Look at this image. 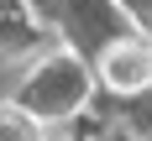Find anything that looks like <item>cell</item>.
I'll use <instances>...</instances> for the list:
<instances>
[{"instance_id": "6da1fadb", "label": "cell", "mask_w": 152, "mask_h": 141, "mask_svg": "<svg viewBox=\"0 0 152 141\" xmlns=\"http://www.w3.org/2000/svg\"><path fill=\"white\" fill-rule=\"evenodd\" d=\"M94 63L84 58V52H74L68 42H53L42 52V58L26 63V73H21V84H16V105L31 110L37 120H74L79 110L94 99Z\"/></svg>"}, {"instance_id": "7a4b0ae2", "label": "cell", "mask_w": 152, "mask_h": 141, "mask_svg": "<svg viewBox=\"0 0 152 141\" xmlns=\"http://www.w3.org/2000/svg\"><path fill=\"white\" fill-rule=\"evenodd\" d=\"M126 31H137L126 21V11L115 0H58V37H68L74 52L84 58H100L110 42H121Z\"/></svg>"}, {"instance_id": "3957f363", "label": "cell", "mask_w": 152, "mask_h": 141, "mask_svg": "<svg viewBox=\"0 0 152 141\" xmlns=\"http://www.w3.org/2000/svg\"><path fill=\"white\" fill-rule=\"evenodd\" d=\"M94 73L110 94L121 99H137L152 89V37L147 31H126L121 42H110L100 58H94Z\"/></svg>"}, {"instance_id": "277c9868", "label": "cell", "mask_w": 152, "mask_h": 141, "mask_svg": "<svg viewBox=\"0 0 152 141\" xmlns=\"http://www.w3.org/2000/svg\"><path fill=\"white\" fill-rule=\"evenodd\" d=\"M47 52V26L31 0H0V63H31Z\"/></svg>"}, {"instance_id": "5b68a950", "label": "cell", "mask_w": 152, "mask_h": 141, "mask_svg": "<svg viewBox=\"0 0 152 141\" xmlns=\"http://www.w3.org/2000/svg\"><path fill=\"white\" fill-rule=\"evenodd\" d=\"M0 141H47V120H37L31 110L5 99L0 105Z\"/></svg>"}, {"instance_id": "8992f818", "label": "cell", "mask_w": 152, "mask_h": 141, "mask_svg": "<svg viewBox=\"0 0 152 141\" xmlns=\"http://www.w3.org/2000/svg\"><path fill=\"white\" fill-rule=\"evenodd\" d=\"M115 5L126 11V21H131L137 31H147V37H152V0H115Z\"/></svg>"}, {"instance_id": "52a82bcc", "label": "cell", "mask_w": 152, "mask_h": 141, "mask_svg": "<svg viewBox=\"0 0 152 141\" xmlns=\"http://www.w3.org/2000/svg\"><path fill=\"white\" fill-rule=\"evenodd\" d=\"M110 141H131V136H110Z\"/></svg>"}, {"instance_id": "ba28073f", "label": "cell", "mask_w": 152, "mask_h": 141, "mask_svg": "<svg viewBox=\"0 0 152 141\" xmlns=\"http://www.w3.org/2000/svg\"><path fill=\"white\" fill-rule=\"evenodd\" d=\"M74 141H89V136H74Z\"/></svg>"}]
</instances>
